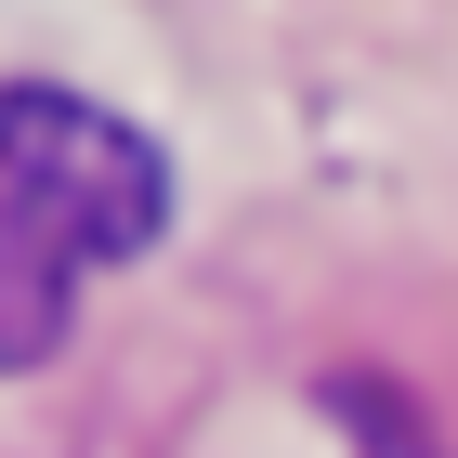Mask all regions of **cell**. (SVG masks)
<instances>
[{"mask_svg":"<svg viewBox=\"0 0 458 458\" xmlns=\"http://www.w3.org/2000/svg\"><path fill=\"white\" fill-rule=\"evenodd\" d=\"M157 223H171V157L66 79H13L0 92V367H39L79 288L157 249Z\"/></svg>","mask_w":458,"mask_h":458,"instance_id":"obj_1","label":"cell"}]
</instances>
